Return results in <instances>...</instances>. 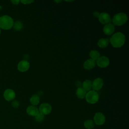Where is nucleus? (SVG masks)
Segmentation results:
<instances>
[{
	"instance_id": "21",
	"label": "nucleus",
	"mask_w": 129,
	"mask_h": 129,
	"mask_svg": "<svg viewBox=\"0 0 129 129\" xmlns=\"http://www.w3.org/2000/svg\"><path fill=\"white\" fill-rule=\"evenodd\" d=\"M13 27L15 30L17 31H20L23 28V24L21 22L17 21L14 23Z\"/></svg>"
},
{
	"instance_id": "13",
	"label": "nucleus",
	"mask_w": 129,
	"mask_h": 129,
	"mask_svg": "<svg viewBox=\"0 0 129 129\" xmlns=\"http://www.w3.org/2000/svg\"><path fill=\"white\" fill-rule=\"evenodd\" d=\"M96 64V61L89 58L87 59L83 64V67L85 69L87 70H90L93 69Z\"/></svg>"
},
{
	"instance_id": "25",
	"label": "nucleus",
	"mask_w": 129,
	"mask_h": 129,
	"mask_svg": "<svg viewBox=\"0 0 129 129\" xmlns=\"http://www.w3.org/2000/svg\"><path fill=\"white\" fill-rule=\"evenodd\" d=\"M99 15H100V13L97 11H94L93 13V15L94 16V17L96 18H98L99 16Z\"/></svg>"
},
{
	"instance_id": "5",
	"label": "nucleus",
	"mask_w": 129,
	"mask_h": 129,
	"mask_svg": "<svg viewBox=\"0 0 129 129\" xmlns=\"http://www.w3.org/2000/svg\"><path fill=\"white\" fill-rule=\"evenodd\" d=\"M106 119L105 115L101 112H96L93 118V121L94 123L98 125L103 124L105 122Z\"/></svg>"
},
{
	"instance_id": "30",
	"label": "nucleus",
	"mask_w": 129,
	"mask_h": 129,
	"mask_svg": "<svg viewBox=\"0 0 129 129\" xmlns=\"http://www.w3.org/2000/svg\"><path fill=\"white\" fill-rule=\"evenodd\" d=\"M61 2V1H54V2L55 3H60Z\"/></svg>"
},
{
	"instance_id": "16",
	"label": "nucleus",
	"mask_w": 129,
	"mask_h": 129,
	"mask_svg": "<svg viewBox=\"0 0 129 129\" xmlns=\"http://www.w3.org/2000/svg\"><path fill=\"white\" fill-rule=\"evenodd\" d=\"M109 42V40L107 38H101L98 41L97 45L99 47L104 48L108 46Z\"/></svg>"
},
{
	"instance_id": "19",
	"label": "nucleus",
	"mask_w": 129,
	"mask_h": 129,
	"mask_svg": "<svg viewBox=\"0 0 129 129\" xmlns=\"http://www.w3.org/2000/svg\"><path fill=\"white\" fill-rule=\"evenodd\" d=\"M89 56L91 59L96 61L97 59L100 56L99 52L96 50H92L89 53Z\"/></svg>"
},
{
	"instance_id": "29",
	"label": "nucleus",
	"mask_w": 129,
	"mask_h": 129,
	"mask_svg": "<svg viewBox=\"0 0 129 129\" xmlns=\"http://www.w3.org/2000/svg\"><path fill=\"white\" fill-rule=\"evenodd\" d=\"M76 86L77 87H78V88H80V87H81V86H82V84L81 82H77V83H76Z\"/></svg>"
},
{
	"instance_id": "6",
	"label": "nucleus",
	"mask_w": 129,
	"mask_h": 129,
	"mask_svg": "<svg viewBox=\"0 0 129 129\" xmlns=\"http://www.w3.org/2000/svg\"><path fill=\"white\" fill-rule=\"evenodd\" d=\"M109 58L105 56H100L96 61L97 65L101 68L107 67L109 64Z\"/></svg>"
},
{
	"instance_id": "12",
	"label": "nucleus",
	"mask_w": 129,
	"mask_h": 129,
	"mask_svg": "<svg viewBox=\"0 0 129 129\" xmlns=\"http://www.w3.org/2000/svg\"><path fill=\"white\" fill-rule=\"evenodd\" d=\"M4 96L5 99L9 101L13 100V99H15L16 97V94L15 92L13 90L8 89L5 90V91L4 92Z\"/></svg>"
},
{
	"instance_id": "17",
	"label": "nucleus",
	"mask_w": 129,
	"mask_h": 129,
	"mask_svg": "<svg viewBox=\"0 0 129 129\" xmlns=\"http://www.w3.org/2000/svg\"><path fill=\"white\" fill-rule=\"evenodd\" d=\"M82 86V88L84 89L86 92L89 91L92 88V82L89 80H86L83 82Z\"/></svg>"
},
{
	"instance_id": "8",
	"label": "nucleus",
	"mask_w": 129,
	"mask_h": 129,
	"mask_svg": "<svg viewBox=\"0 0 129 129\" xmlns=\"http://www.w3.org/2000/svg\"><path fill=\"white\" fill-rule=\"evenodd\" d=\"M98 20L101 24L104 25L109 24L111 22V19L110 15L109 14L106 12H102L100 13Z\"/></svg>"
},
{
	"instance_id": "11",
	"label": "nucleus",
	"mask_w": 129,
	"mask_h": 129,
	"mask_svg": "<svg viewBox=\"0 0 129 129\" xmlns=\"http://www.w3.org/2000/svg\"><path fill=\"white\" fill-rule=\"evenodd\" d=\"M115 31L114 26L111 23L107 24L104 25L103 29L104 33L107 35H110L112 34Z\"/></svg>"
},
{
	"instance_id": "18",
	"label": "nucleus",
	"mask_w": 129,
	"mask_h": 129,
	"mask_svg": "<svg viewBox=\"0 0 129 129\" xmlns=\"http://www.w3.org/2000/svg\"><path fill=\"white\" fill-rule=\"evenodd\" d=\"M30 102L33 106L37 105L40 102V97L37 94H34L30 98Z\"/></svg>"
},
{
	"instance_id": "9",
	"label": "nucleus",
	"mask_w": 129,
	"mask_h": 129,
	"mask_svg": "<svg viewBox=\"0 0 129 129\" xmlns=\"http://www.w3.org/2000/svg\"><path fill=\"white\" fill-rule=\"evenodd\" d=\"M103 80L100 78H97L92 82V88L95 91L101 89L103 86Z\"/></svg>"
},
{
	"instance_id": "14",
	"label": "nucleus",
	"mask_w": 129,
	"mask_h": 129,
	"mask_svg": "<svg viewBox=\"0 0 129 129\" xmlns=\"http://www.w3.org/2000/svg\"><path fill=\"white\" fill-rule=\"evenodd\" d=\"M26 112L30 116H35L39 112V111L38 109L35 106L30 105L27 108Z\"/></svg>"
},
{
	"instance_id": "4",
	"label": "nucleus",
	"mask_w": 129,
	"mask_h": 129,
	"mask_svg": "<svg viewBox=\"0 0 129 129\" xmlns=\"http://www.w3.org/2000/svg\"><path fill=\"white\" fill-rule=\"evenodd\" d=\"M99 96L98 93L94 90H90L86 93L85 99L86 101L90 104H95L99 100Z\"/></svg>"
},
{
	"instance_id": "27",
	"label": "nucleus",
	"mask_w": 129,
	"mask_h": 129,
	"mask_svg": "<svg viewBox=\"0 0 129 129\" xmlns=\"http://www.w3.org/2000/svg\"><path fill=\"white\" fill-rule=\"evenodd\" d=\"M38 96H42L43 95V92L42 91H39L38 92V93H37V94Z\"/></svg>"
},
{
	"instance_id": "28",
	"label": "nucleus",
	"mask_w": 129,
	"mask_h": 129,
	"mask_svg": "<svg viewBox=\"0 0 129 129\" xmlns=\"http://www.w3.org/2000/svg\"><path fill=\"white\" fill-rule=\"evenodd\" d=\"M11 2L14 5H18L20 3V1H12Z\"/></svg>"
},
{
	"instance_id": "20",
	"label": "nucleus",
	"mask_w": 129,
	"mask_h": 129,
	"mask_svg": "<svg viewBox=\"0 0 129 129\" xmlns=\"http://www.w3.org/2000/svg\"><path fill=\"white\" fill-rule=\"evenodd\" d=\"M95 123L93 120L88 119L84 123V126L86 129H92L94 127Z\"/></svg>"
},
{
	"instance_id": "22",
	"label": "nucleus",
	"mask_w": 129,
	"mask_h": 129,
	"mask_svg": "<svg viewBox=\"0 0 129 129\" xmlns=\"http://www.w3.org/2000/svg\"><path fill=\"white\" fill-rule=\"evenodd\" d=\"M35 119L38 122H41L44 119V115L40 112H38L35 116Z\"/></svg>"
},
{
	"instance_id": "10",
	"label": "nucleus",
	"mask_w": 129,
	"mask_h": 129,
	"mask_svg": "<svg viewBox=\"0 0 129 129\" xmlns=\"http://www.w3.org/2000/svg\"><path fill=\"white\" fill-rule=\"evenodd\" d=\"M18 69L21 72H25L28 70L30 68V63L26 60H22L18 64Z\"/></svg>"
},
{
	"instance_id": "31",
	"label": "nucleus",
	"mask_w": 129,
	"mask_h": 129,
	"mask_svg": "<svg viewBox=\"0 0 129 129\" xmlns=\"http://www.w3.org/2000/svg\"><path fill=\"white\" fill-rule=\"evenodd\" d=\"M0 33H1V30H0Z\"/></svg>"
},
{
	"instance_id": "2",
	"label": "nucleus",
	"mask_w": 129,
	"mask_h": 129,
	"mask_svg": "<svg viewBox=\"0 0 129 129\" xmlns=\"http://www.w3.org/2000/svg\"><path fill=\"white\" fill-rule=\"evenodd\" d=\"M127 16L124 13H119L114 15L111 20L113 25L120 26L124 24L127 21Z\"/></svg>"
},
{
	"instance_id": "24",
	"label": "nucleus",
	"mask_w": 129,
	"mask_h": 129,
	"mask_svg": "<svg viewBox=\"0 0 129 129\" xmlns=\"http://www.w3.org/2000/svg\"><path fill=\"white\" fill-rule=\"evenodd\" d=\"M33 2V1H21V2L25 5L30 4L31 3H32Z\"/></svg>"
},
{
	"instance_id": "23",
	"label": "nucleus",
	"mask_w": 129,
	"mask_h": 129,
	"mask_svg": "<svg viewBox=\"0 0 129 129\" xmlns=\"http://www.w3.org/2000/svg\"><path fill=\"white\" fill-rule=\"evenodd\" d=\"M12 106L14 108H18L19 106V102L17 100H14L12 103Z\"/></svg>"
},
{
	"instance_id": "26",
	"label": "nucleus",
	"mask_w": 129,
	"mask_h": 129,
	"mask_svg": "<svg viewBox=\"0 0 129 129\" xmlns=\"http://www.w3.org/2000/svg\"><path fill=\"white\" fill-rule=\"evenodd\" d=\"M23 58H24V60H26L27 61V60L29 58V55L28 54H24V56H23Z\"/></svg>"
},
{
	"instance_id": "3",
	"label": "nucleus",
	"mask_w": 129,
	"mask_h": 129,
	"mask_svg": "<svg viewBox=\"0 0 129 129\" xmlns=\"http://www.w3.org/2000/svg\"><path fill=\"white\" fill-rule=\"evenodd\" d=\"M13 19L10 16L5 15L0 17V28L8 30L13 26Z\"/></svg>"
},
{
	"instance_id": "7",
	"label": "nucleus",
	"mask_w": 129,
	"mask_h": 129,
	"mask_svg": "<svg viewBox=\"0 0 129 129\" xmlns=\"http://www.w3.org/2000/svg\"><path fill=\"white\" fill-rule=\"evenodd\" d=\"M51 110H52L51 106L47 103H42L40 105L38 109L39 112L42 113L44 115L49 114L51 112Z\"/></svg>"
},
{
	"instance_id": "1",
	"label": "nucleus",
	"mask_w": 129,
	"mask_h": 129,
	"mask_svg": "<svg viewBox=\"0 0 129 129\" xmlns=\"http://www.w3.org/2000/svg\"><path fill=\"white\" fill-rule=\"evenodd\" d=\"M111 45L114 48H119L123 45L125 42V35L121 32H118L114 33L110 38L109 41Z\"/></svg>"
},
{
	"instance_id": "15",
	"label": "nucleus",
	"mask_w": 129,
	"mask_h": 129,
	"mask_svg": "<svg viewBox=\"0 0 129 129\" xmlns=\"http://www.w3.org/2000/svg\"><path fill=\"white\" fill-rule=\"evenodd\" d=\"M86 93H87V92L84 89H83L82 87L78 88V89L76 90V92L77 97L81 99H82L85 98Z\"/></svg>"
}]
</instances>
